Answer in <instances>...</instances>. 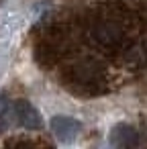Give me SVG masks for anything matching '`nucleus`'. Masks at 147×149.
<instances>
[{"label":"nucleus","mask_w":147,"mask_h":149,"mask_svg":"<svg viewBox=\"0 0 147 149\" xmlns=\"http://www.w3.org/2000/svg\"><path fill=\"white\" fill-rule=\"evenodd\" d=\"M108 141L114 147H135V145H139V133L135 127H131L127 123H118L112 127Z\"/></svg>","instance_id":"nucleus-3"},{"label":"nucleus","mask_w":147,"mask_h":149,"mask_svg":"<svg viewBox=\"0 0 147 149\" xmlns=\"http://www.w3.org/2000/svg\"><path fill=\"white\" fill-rule=\"evenodd\" d=\"M13 106H15V116H17V120L23 129H29V131L41 129V125H43L41 114L29 100H17Z\"/></svg>","instance_id":"nucleus-2"},{"label":"nucleus","mask_w":147,"mask_h":149,"mask_svg":"<svg viewBox=\"0 0 147 149\" xmlns=\"http://www.w3.org/2000/svg\"><path fill=\"white\" fill-rule=\"evenodd\" d=\"M98 39L102 41V43H114L116 39H118V31L114 29V27H110V25H104V27H100L98 29Z\"/></svg>","instance_id":"nucleus-5"},{"label":"nucleus","mask_w":147,"mask_h":149,"mask_svg":"<svg viewBox=\"0 0 147 149\" xmlns=\"http://www.w3.org/2000/svg\"><path fill=\"white\" fill-rule=\"evenodd\" d=\"M13 112H15V106L10 104V100L0 94V133H4L13 120Z\"/></svg>","instance_id":"nucleus-4"},{"label":"nucleus","mask_w":147,"mask_h":149,"mask_svg":"<svg viewBox=\"0 0 147 149\" xmlns=\"http://www.w3.org/2000/svg\"><path fill=\"white\" fill-rule=\"evenodd\" d=\"M51 127V133L57 137V141L61 143H72L78 139L80 131H82V123L74 116H65V114H57L51 118L49 123Z\"/></svg>","instance_id":"nucleus-1"}]
</instances>
